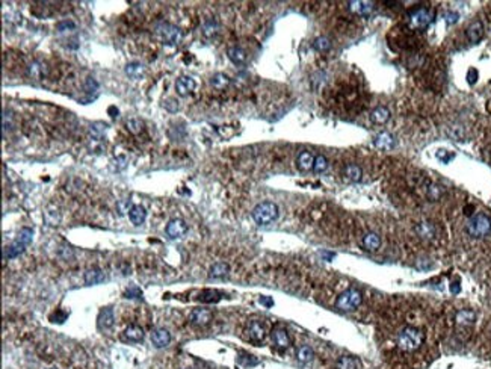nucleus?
<instances>
[{
    "mask_svg": "<svg viewBox=\"0 0 491 369\" xmlns=\"http://www.w3.org/2000/svg\"><path fill=\"white\" fill-rule=\"evenodd\" d=\"M425 340V333L417 327H405L398 335V346L402 351L411 353L422 346Z\"/></svg>",
    "mask_w": 491,
    "mask_h": 369,
    "instance_id": "1",
    "label": "nucleus"
},
{
    "mask_svg": "<svg viewBox=\"0 0 491 369\" xmlns=\"http://www.w3.org/2000/svg\"><path fill=\"white\" fill-rule=\"evenodd\" d=\"M278 218V206L271 201H263L253 209V219L259 225H269Z\"/></svg>",
    "mask_w": 491,
    "mask_h": 369,
    "instance_id": "2",
    "label": "nucleus"
},
{
    "mask_svg": "<svg viewBox=\"0 0 491 369\" xmlns=\"http://www.w3.org/2000/svg\"><path fill=\"white\" fill-rule=\"evenodd\" d=\"M465 230L472 238H484L491 232V218L485 214H476L468 219Z\"/></svg>",
    "mask_w": 491,
    "mask_h": 369,
    "instance_id": "3",
    "label": "nucleus"
},
{
    "mask_svg": "<svg viewBox=\"0 0 491 369\" xmlns=\"http://www.w3.org/2000/svg\"><path fill=\"white\" fill-rule=\"evenodd\" d=\"M361 301H363V294L355 288H349L337 297L336 307L340 312H352L358 309Z\"/></svg>",
    "mask_w": 491,
    "mask_h": 369,
    "instance_id": "4",
    "label": "nucleus"
},
{
    "mask_svg": "<svg viewBox=\"0 0 491 369\" xmlns=\"http://www.w3.org/2000/svg\"><path fill=\"white\" fill-rule=\"evenodd\" d=\"M156 32L157 35L162 38L163 43H167V44H171V46H177L181 43V39H183V33L181 31L171 25V23H165V22H162L156 26Z\"/></svg>",
    "mask_w": 491,
    "mask_h": 369,
    "instance_id": "5",
    "label": "nucleus"
},
{
    "mask_svg": "<svg viewBox=\"0 0 491 369\" xmlns=\"http://www.w3.org/2000/svg\"><path fill=\"white\" fill-rule=\"evenodd\" d=\"M433 12L428 8H417L410 12V25L414 29H425L433 22Z\"/></svg>",
    "mask_w": 491,
    "mask_h": 369,
    "instance_id": "6",
    "label": "nucleus"
},
{
    "mask_svg": "<svg viewBox=\"0 0 491 369\" xmlns=\"http://www.w3.org/2000/svg\"><path fill=\"white\" fill-rule=\"evenodd\" d=\"M245 335H247V338L251 340V342H263V339L266 338V327L263 322L260 321H250L247 324V327H245Z\"/></svg>",
    "mask_w": 491,
    "mask_h": 369,
    "instance_id": "7",
    "label": "nucleus"
},
{
    "mask_svg": "<svg viewBox=\"0 0 491 369\" xmlns=\"http://www.w3.org/2000/svg\"><path fill=\"white\" fill-rule=\"evenodd\" d=\"M414 232L422 241H433L437 236V227L433 221L422 219L414 225Z\"/></svg>",
    "mask_w": 491,
    "mask_h": 369,
    "instance_id": "8",
    "label": "nucleus"
},
{
    "mask_svg": "<svg viewBox=\"0 0 491 369\" xmlns=\"http://www.w3.org/2000/svg\"><path fill=\"white\" fill-rule=\"evenodd\" d=\"M271 339L278 350H286V348L290 346V336H289L288 330L283 329V327H275V329H272Z\"/></svg>",
    "mask_w": 491,
    "mask_h": 369,
    "instance_id": "9",
    "label": "nucleus"
},
{
    "mask_svg": "<svg viewBox=\"0 0 491 369\" xmlns=\"http://www.w3.org/2000/svg\"><path fill=\"white\" fill-rule=\"evenodd\" d=\"M188 232V225L183 219H171L167 225V235L171 239H178L185 236Z\"/></svg>",
    "mask_w": 491,
    "mask_h": 369,
    "instance_id": "10",
    "label": "nucleus"
},
{
    "mask_svg": "<svg viewBox=\"0 0 491 369\" xmlns=\"http://www.w3.org/2000/svg\"><path fill=\"white\" fill-rule=\"evenodd\" d=\"M194 90H195V80H194L192 77H189V76H181V77L177 79V82H175V91H177L178 95L186 97V95H189Z\"/></svg>",
    "mask_w": 491,
    "mask_h": 369,
    "instance_id": "11",
    "label": "nucleus"
},
{
    "mask_svg": "<svg viewBox=\"0 0 491 369\" xmlns=\"http://www.w3.org/2000/svg\"><path fill=\"white\" fill-rule=\"evenodd\" d=\"M213 313L209 309H194L191 313V322L198 327H206L210 324Z\"/></svg>",
    "mask_w": 491,
    "mask_h": 369,
    "instance_id": "12",
    "label": "nucleus"
},
{
    "mask_svg": "<svg viewBox=\"0 0 491 369\" xmlns=\"http://www.w3.org/2000/svg\"><path fill=\"white\" fill-rule=\"evenodd\" d=\"M465 36L472 44H478L479 41L484 38V25L481 20H476L472 25H470L465 31Z\"/></svg>",
    "mask_w": 491,
    "mask_h": 369,
    "instance_id": "13",
    "label": "nucleus"
},
{
    "mask_svg": "<svg viewBox=\"0 0 491 369\" xmlns=\"http://www.w3.org/2000/svg\"><path fill=\"white\" fill-rule=\"evenodd\" d=\"M151 342L156 348H163L170 345L171 342V335L165 329H156L151 332Z\"/></svg>",
    "mask_w": 491,
    "mask_h": 369,
    "instance_id": "14",
    "label": "nucleus"
},
{
    "mask_svg": "<svg viewBox=\"0 0 491 369\" xmlns=\"http://www.w3.org/2000/svg\"><path fill=\"white\" fill-rule=\"evenodd\" d=\"M349 9L352 12H355L357 15L369 17L374 11V6H372L371 2H364V0H354V2H349Z\"/></svg>",
    "mask_w": 491,
    "mask_h": 369,
    "instance_id": "15",
    "label": "nucleus"
},
{
    "mask_svg": "<svg viewBox=\"0 0 491 369\" xmlns=\"http://www.w3.org/2000/svg\"><path fill=\"white\" fill-rule=\"evenodd\" d=\"M315 157L312 154V152H301L296 157V167L301 170V171H310L313 170V165H315Z\"/></svg>",
    "mask_w": 491,
    "mask_h": 369,
    "instance_id": "16",
    "label": "nucleus"
},
{
    "mask_svg": "<svg viewBox=\"0 0 491 369\" xmlns=\"http://www.w3.org/2000/svg\"><path fill=\"white\" fill-rule=\"evenodd\" d=\"M476 321V313L470 309H462L460 312H457L455 315V322L460 327H468V325H473Z\"/></svg>",
    "mask_w": 491,
    "mask_h": 369,
    "instance_id": "17",
    "label": "nucleus"
},
{
    "mask_svg": "<svg viewBox=\"0 0 491 369\" xmlns=\"http://www.w3.org/2000/svg\"><path fill=\"white\" fill-rule=\"evenodd\" d=\"M374 144L381 149V150H390L395 147V138L390 135V133H387V132H382L379 135L375 136L374 139Z\"/></svg>",
    "mask_w": 491,
    "mask_h": 369,
    "instance_id": "18",
    "label": "nucleus"
},
{
    "mask_svg": "<svg viewBox=\"0 0 491 369\" xmlns=\"http://www.w3.org/2000/svg\"><path fill=\"white\" fill-rule=\"evenodd\" d=\"M363 247L366 251H376L381 247V238L375 232L366 233L363 238Z\"/></svg>",
    "mask_w": 491,
    "mask_h": 369,
    "instance_id": "19",
    "label": "nucleus"
},
{
    "mask_svg": "<svg viewBox=\"0 0 491 369\" xmlns=\"http://www.w3.org/2000/svg\"><path fill=\"white\" fill-rule=\"evenodd\" d=\"M114 310L111 309V307H106V309H103L100 312L98 315V327L100 329H103V330H108L111 329V327L114 325Z\"/></svg>",
    "mask_w": 491,
    "mask_h": 369,
    "instance_id": "20",
    "label": "nucleus"
},
{
    "mask_svg": "<svg viewBox=\"0 0 491 369\" xmlns=\"http://www.w3.org/2000/svg\"><path fill=\"white\" fill-rule=\"evenodd\" d=\"M231 84V80L227 74H224V73H216L212 76L210 79V85L218 90V91H224V90H227Z\"/></svg>",
    "mask_w": 491,
    "mask_h": 369,
    "instance_id": "21",
    "label": "nucleus"
},
{
    "mask_svg": "<svg viewBox=\"0 0 491 369\" xmlns=\"http://www.w3.org/2000/svg\"><path fill=\"white\" fill-rule=\"evenodd\" d=\"M337 369H361V362L354 356H342L337 363Z\"/></svg>",
    "mask_w": 491,
    "mask_h": 369,
    "instance_id": "22",
    "label": "nucleus"
},
{
    "mask_svg": "<svg viewBox=\"0 0 491 369\" xmlns=\"http://www.w3.org/2000/svg\"><path fill=\"white\" fill-rule=\"evenodd\" d=\"M227 55H229L231 62L236 64V65H243L245 62H247V59H248L247 52H245L243 49H240V47H237V46L236 47H230L227 50Z\"/></svg>",
    "mask_w": 491,
    "mask_h": 369,
    "instance_id": "23",
    "label": "nucleus"
},
{
    "mask_svg": "<svg viewBox=\"0 0 491 369\" xmlns=\"http://www.w3.org/2000/svg\"><path fill=\"white\" fill-rule=\"evenodd\" d=\"M371 120L375 123V124H385V123L390 120V111H388L385 106H378L372 111Z\"/></svg>",
    "mask_w": 491,
    "mask_h": 369,
    "instance_id": "24",
    "label": "nucleus"
},
{
    "mask_svg": "<svg viewBox=\"0 0 491 369\" xmlns=\"http://www.w3.org/2000/svg\"><path fill=\"white\" fill-rule=\"evenodd\" d=\"M229 273H230V266L226 262H218L210 266L209 276L212 278H224L226 276H229Z\"/></svg>",
    "mask_w": 491,
    "mask_h": 369,
    "instance_id": "25",
    "label": "nucleus"
},
{
    "mask_svg": "<svg viewBox=\"0 0 491 369\" xmlns=\"http://www.w3.org/2000/svg\"><path fill=\"white\" fill-rule=\"evenodd\" d=\"M343 176L349 182H360L363 177V171L355 163H349V165H346L343 168Z\"/></svg>",
    "mask_w": 491,
    "mask_h": 369,
    "instance_id": "26",
    "label": "nucleus"
},
{
    "mask_svg": "<svg viewBox=\"0 0 491 369\" xmlns=\"http://www.w3.org/2000/svg\"><path fill=\"white\" fill-rule=\"evenodd\" d=\"M105 278H106L105 273L101 271V270H98V268L88 270L87 274H85V283H87V284H91V286H92V284H98V283H101V281H105Z\"/></svg>",
    "mask_w": 491,
    "mask_h": 369,
    "instance_id": "27",
    "label": "nucleus"
},
{
    "mask_svg": "<svg viewBox=\"0 0 491 369\" xmlns=\"http://www.w3.org/2000/svg\"><path fill=\"white\" fill-rule=\"evenodd\" d=\"M444 194V189L441 184L437 183H429L426 186V197L429 201H438Z\"/></svg>",
    "mask_w": 491,
    "mask_h": 369,
    "instance_id": "28",
    "label": "nucleus"
},
{
    "mask_svg": "<svg viewBox=\"0 0 491 369\" xmlns=\"http://www.w3.org/2000/svg\"><path fill=\"white\" fill-rule=\"evenodd\" d=\"M124 338L129 342H141L142 339H144V332H142V329L138 325H130L124 332Z\"/></svg>",
    "mask_w": 491,
    "mask_h": 369,
    "instance_id": "29",
    "label": "nucleus"
},
{
    "mask_svg": "<svg viewBox=\"0 0 491 369\" xmlns=\"http://www.w3.org/2000/svg\"><path fill=\"white\" fill-rule=\"evenodd\" d=\"M129 216L135 225H141V224H144V221L147 218V212L142 206H133L132 211L129 212Z\"/></svg>",
    "mask_w": 491,
    "mask_h": 369,
    "instance_id": "30",
    "label": "nucleus"
},
{
    "mask_svg": "<svg viewBox=\"0 0 491 369\" xmlns=\"http://www.w3.org/2000/svg\"><path fill=\"white\" fill-rule=\"evenodd\" d=\"M222 298V294L219 291H215V289H206V291H202L198 297V300L201 303H207V304H212V303H218L219 300Z\"/></svg>",
    "mask_w": 491,
    "mask_h": 369,
    "instance_id": "31",
    "label": "nucleus"
},
{
    "mask_svg": "<svg viewBox=\"0 0 491 369\" xmlns=\"http://www.w3.org/2000/svg\"><path fill=\"white\" fill-rule=\"evenodd\" d=\"M313 357H315V353H313V350H312V348H310L309 345H302V346L298 348V351H296V359H298V362H301V363H309V362L313 360Z\"/></svg>",
    "mask_w": 491,
    "mask_h": 369,
    "instance_id": "32",
    "label": "nucleus"
},
{
    "mask_svg": "<svg viewBox=\"0 0 491 369\" xmlns=\"http://www.w3.org/2000/svg\"><path fill=\"white\" fill-rule=\"evenodd\" d=\"M23 251H25V245H23V244H20L18 241H15L14 244L9 245V247L5 248V251H3V257H5V259H12V257L20 256Z\"/></svg>",
    "mask_w": 491,
    "mask_h": 369,
    "instance_id": "33",
    "label": "nucleus"
},
{
    "mask_svg": "<svg viewBox=\"0 0 491 369\" xmlns=\"http://www.w3.org/2000/svg\"><path fill=\"white\" fill-rule=\"evenodd\" d=\"M29 76L35 80H39V79H43L47 73V68L44 64H41V62H33L29 65Z\"/></svg>",
    "mask_w": 491,
    "mask_h": 369,
    "instance_id": "34",
    "label": "nucleus"
},
{
    "mask_svg": "<svg viewBox=\"0 0 491 369\" xmlns=\"http://www.w3.org/2000/svg\"><path fill=\"white\" fill-rule=\"evenodd\" d=\"M218 31H219V23L216 22V18H209V20H206V22H204V25H202V33H204V36L210 38Z\"/></svg>",
    "mask_w": 491,
    "mask_h": 369,
    "instance_id": "35",
    "label": "nucleus"
},
{
    "mask_svg": "<svg viewBox=\"0 0 491 369\" xmlns=\"http://www.w3.org/2000/svg\"><path fill=\"white\" fill-rule=\"evenodd\" d=\"M313 47L318 52H326V50L331 49V41H330V38H326V36H318L313 41Z\"/></svg>",
    "mask_w": 491,
    "mask_h": 369,
    "instance_id": "36",
    "label": "nucleus"
},
{
    "mask_svg": "<svg viewBox=\"0 0 491 369\" xmlns=\"http://www.w3.org/2000/svg\"><path fill=\"white\" fill-rule=\"evenodd\" d=\"M237 363L242 365L243 368H251V366L259 365V360H257L254 356H251V354L242 353V354H239V357H237Z\"/></svg>",
    "mask_w": 491,
    "mask_h": 369,
    "instance_id": "37",
    "label": "nucleus"
},
{
    "mask_svg": "<svg viewBox=\"0 0 491 369\" xmlns=\"http://www.w3.org/2000/svg\"><path fill=\"white\" fill-rule=\"evenodd\" d=\"M326 168H328V160H326V157L323 154H318L315 157L313 171L315 173H323V171H326Z\"/></svg>",
    "mask_w": 491,
    "mask_h": 369,
    "instance_id": "38",
    "label": "nucleus"
},
{
    "mask_svg": "<svg viewBox=\"0 0 491 369\" xmlns=\"http://www.w3.org/2000/svg\"><path fill=\"white\" fill-rule=\"evenodd\" d=\"M126 127H127V130H129L130 133L138 135V133L142 132V127H144V124H142V121H141V120H138V118H132V120H129V121L126 123Z\"/></svg>",
    "mask_w": 491,
    "mask_h": 369,
    "instance_id": "39",
    "label": "nucleus"
},
{
    "mask_svg": "<svg viewBox=\"0 0 491 369\" xmlns=\"http://www.w3.org/2000/svg\"><path fill=\"white\" fill-rule=\"evenodd\" d=\"M32 236H33V232H32L30 229L25 227V229H22V230H20L17 241H18L20 244H23L25 247H26V245H29V244L32 242Z\"/></svg>",
    "mask_w": 491,
    "mask_h": 369,
    "instance_id": "40",
    "label": "nucleus"
},
{
    "mask_svg": "<svg viewBox=\"0 0 491 369\" xmlns=\"http://www.w3.org/2000/svg\"><path fill=\"white\" fill-rule=\"evenodd\" d=\"M126 73H127L130 77H133V79H138L139 76H142V74H144V68H142V65H141V64H136V62H133V64H129V65L126 67Z\"/></svg>",
    "mask_w": 491,
    "mask_h": 369,
    "instance_id": "41",
    "label": "nucleus"
},
{
    "mask_svg": "<svg viewBox=\"0 0 491 369\" xmlns=\"http://www.w3.org/2000/svg\"><path fill=\"white\" fill-rule=\"evenodd\" d=\"M132 208H133V204H132V200H130V198H129V200H121V201L116 203V211H118L121 215H124V214L130 212Z\"/></svg>",
    "mask_w": 491,
    "mask_h": 369,
    "instance_id": "42",
    "label": "nucleus"
},
{
    "mask_svg": "<svg viewBox=\"0 0 491 369\" xmlns=\"http://www.w3.org/2000/svg\"><path fill=\"white\" fill-rule=\"evenodd\" d=\"M467 80H468V84H470V85L476 84V80H478V71H476L475 68H470V70H468Z\"/></svg>",
    "mask_w": 491,
    "mask_h": 369,
    "instance_id": "43",
    "label": "nucleus"
},
{
    "mask_svg": "<svg viewBox=\"0 0 491 369\" xmlns=\"http://www.w3.org/2000/svg\"><path fill=\"white\" fill-rule=\"evenodd\" d=\"M437 157H438L440 160H443L444 163H447L449 160H451V159L454 157V154H449L446 150H438V153H437Z\"/></svg>",
    "mask_w": 491,
    "mask_h": 369,
    "instance_id": "44",
    "label": "nucleus"
},
{
    "mask_svg": "<svg viewBox=\"0 0 491 369\" xmlns=\"http://www.w3.org/2000/svg\"><path fill=\"white\" fill-rule=\"evenodd\" d=\"M126 298H138V297H141L142 295V292L138 289V288H130V289H127L126 291Z\"/></svg>",
    "mask_w": 491,
    "mask_h": 369,
    "instance_id": "45",
    "label": "nucleus"
},
{
    "mask_svg": "<svg viewBox=\"0 0 491 369\" xmlns=\"http://www.w3.org/2000/svg\"><path fill=\"white\" fill-rule=\"evenodd\" d=\"M73 29L74 28V23H71V22H60L59 25H58V29L60 31V32H64V29Z\"/></svg>",
    "mask_w": 491,
    "mask_h": 369,
    "instance_id": "46",
    "label": "nucleus"
},
{
    "mask_svg": "<svg viewBox=\"0 0 491 369\" xmlns=\"http://www.w3.org/2000/svg\"><path fill=\"white\" fill-rule=\"evenodd\" d=\"M260 303H261L263 306H266V307H271V306H274V301H272L269 297H261V298H260Z\"/></svg>",
    "mask_w": 491,
    "mask_h": 369,
    "instance_id": "47",
    "label": "nucleus"
},
{
    "mask_svg": "<svg viewBox=\"0 0 491 369\" xmlns=\"http://www.w3.org/2000/svg\"><path fill=\"white\" fill-rule=\"evenodd\" d=\"M446 17H447V18H446V20H447V23H455L457 20H458V14H457V12H451V14H447Z\"/></svg>",
    "mask_w": 491,
    "mask_h": 369,
    "instance_id": "48",
    "label": "nucleus"
},
{
    "mask_svg": "<svg viewBox=\"0 0 491 369\" xmlns=\"http://www.w3.org/2000/svg\"><path fill=\"white\" fill-rule=\"evenodd\" d=\"M460 291H461V286H460L458 281H455V283L451 284V292L452 294H460Z\"/></svg>",
    "mask_w": 491,
    "mask_h": 369,
    "instance_id": "49",
    "label": "nucleus"
},
{
    "mask_svg": "<svg viewBox=\"0 0 491 369\" xmlns=\"http://www.w3.org/2000/svg\"><path fill=\"white\" fill-rule=\"evenodd\" d=\"M487 111H488V112L491 114V100H490V101H488V103H487Z\"/></svg>",
    "mask_w": 491,
    "mask_h": 369,
    "instance_id": "50",
    "label": "nucleus"
}]
</instances>
